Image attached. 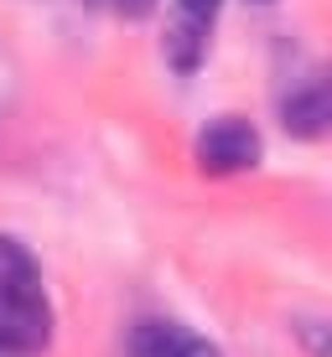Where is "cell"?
<instances>
[{"instance_id": "6da1fadb", "label": "cell", "mask_w": 332, "mask_h": 357, "mask_svg": "<svg viewBox=\"0 0 332 357\" xmlns=\"http://www.w3.org/2000/svg\"><path fill=\"white\" fill-rule=\"evenodd\" d=\"M0 342L21 357H36L52 342V301L42 285V264L10 233H0Z\"/></svg>"}, {"instance_id": "7a4b0ae2", "label": "cell", "mask_w": 332, "mask_h": 357, "mask_svg": "<svg viewBox=\"0 0 332 357\" xmlns=\"http://www.w3.org/2000/svg\"><path fill=\"white\" fill-rule=\"evenodd\" d=\"M265 155L260 130L244 114H218L198 130V166L208 176H239V171H254Z\"/></svg>"}, {"instance_id": "3957f363", "label": "cell", "mask_w": 332, "mask_h": 357, "mask_svg": "<svg viewBox=\"0 0 332 357\" xmlns=\"http://www.w3.org/2000/svg\"><path fill=\"white\" fill-rule=\"evenodd\" d=\"M218 10L224 0H171L166 10V63L171 73H198L208 47H213V26H218Z\"/></svg>"}, {"instance_id": "277c9868", "label": "cell", "mask_w": 332, "mask_h": 357, "mask_svg": "<svg viewBox=\"0 0 332 357\" xmlns=\"http://www.w3.org/2000/svg\"><path fill=\"white\" fill-rule=\"evenodd\" d=\"M280 125L296 140H317L332 130V68H317L312 78H301L280 104Z\"/></svg>"}, {"instance_id": "5b68a950", "label": "cell", "mask_w": 332, "mask_h": 357, "mask_svg": "<svg viewBox=\"0 0 332 357\" xmlns=\"http://www.w3.org/2000/svg\"><path fill=\"white\" fill-rule=\"evenodd\" d=\"M125 357H224L208 337L177 321H140L125 342Z\"/></svg>"}, {"instance_id": "8992f818", "label": "cell", "mask_w": 332, "mask_h": 357, "mask_svg": "<svg viewBox=\"0 0 332 357\" xmlns=\"http://www.w3.org/2000/svg\"><path fill=\"white\" fill-rule=\"evenodd\" d=\"M89 10H99V16H115V21H140L156 10V0H89Z\"/></svg>"}, {"instance_id": "52a82bcc", "label": "cell", "mask_w": 332, "mask_h": 357, "mask_svg": "<svg viewBox=\"0 0 332 357\" xmlns=\"http://www.w3.org/2000/svg\"><path fill=\"white\" fill-rule=\"evenodd\" d=\"M0 357H21V352H16V347H6V342H0Z\"/></svg>"}, {"instance_id": "ba28073f", "label": "cell", "mask_w": 332, "mask_h": 357, "mask_svg": "<svg viewBox=\"0 0 332 357\" xmlns=\"http://www.w3.org/2000/svg\"><path fill=\"white\" fill-rule=\"evenodd\" d=\"M254 6H265V0H254Z\"/></svg>"}]
</instances>
